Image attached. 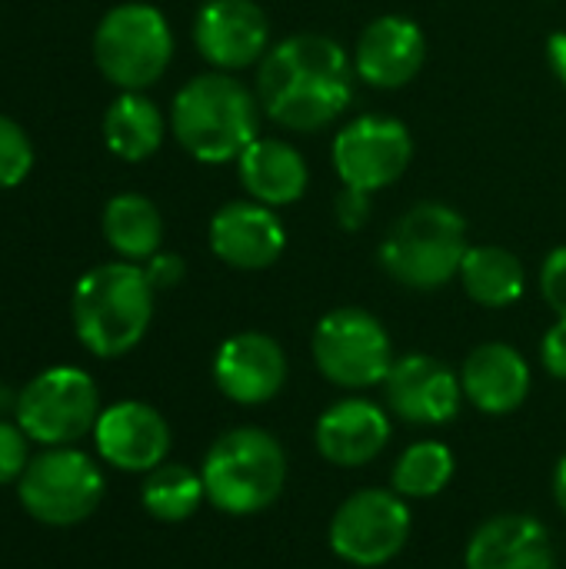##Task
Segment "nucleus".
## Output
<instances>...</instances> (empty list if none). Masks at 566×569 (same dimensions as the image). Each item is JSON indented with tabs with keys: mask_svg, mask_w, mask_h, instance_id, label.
Listing matches in <instances>:
<instances>
[{
	"mask_svg": "<svg viewBox=\"0 0 566 569\" xmlns=\"http://www.w3.org/2000/svg\"><path fill=\"white\" fill-rule=\"evenodd\" d=\"M460 283L467 297L480 307H510L524 297L527 273L510 250L484 243L467 250L460 263Z\"/></svg>",
	"mask_w": 566,
	"mask_h": 569,
	"instance_id": "obj_22",
	"label": "nucleus"
},
{
	"mask_svg": "<svg viewBox=\"0 0 566 569\" xmlns=\"http://www.w3.org/2000/svg\"><path fill=\"white\" fill-rule=\"evenodd\" d=\"M207 500L234 517L267 510L287 483V457L280 443L260 427H237L224 433L203 457Z\"/></svg>",
	"mask_w": 566,
	"mask_h": 569,
	"instance_id": "obj_4",
	"label": "nucleus"
},
{
	"mask_svg": "<svg viewBox=\"0 0 566 569\" xmlns=\"http://www.w3.org/2000/svg\"><path fill=\"white\" fill-rule=\"evenodd\" d=\"M103 140L120 160H147L163 140V117L157 103L140 90H123L103 117Z\"/></svg>",
	"mask_w": 566,
	"mask_h": 569,
	"instance_id": "obj_23",
	"label": "nucleus"
},
{
	"mask_svg": "<svg viewBox=\"0 0 566 569\" xmlns=\"http://www.w3.org/2000/svg\"><path fill=\"white\" fill-rule=\"evenodd\" d=\"M103 237L123 260H150L163 240V220L153 200L120 193L103 210Z\"/></svg>",
	"mask_w": 566,
	"mask_h": 569,
	"instance_id": "obj_24",
	"label": "nucleus"
},
{
	"mask_svg": "<svg viewBox=\"0 0 566 569\" xmlns=\"http://www.w3.org/2000/svg\"><path fill=\"white\" fill-rule=\"evenodd\" d=\"M317 450L334 467H364L377 460V453L390 440L387 413L370 400H344L334 403L317 420Z\"/></svg>",
	"mask_w": 566,
	"mask_h": 569,
	"instance_id": "obj_19",
	"label": "nucleus"
},
{
	"mask_svg": "<svg viewBox=\"0 0 566 569\" xmlns=\"http://www.w3.org/2000/svg\"><path fill=\"white\" fill-rule=\"evenodd\" d=\"M460 387L467 400L484 413H510L530 393V367L520 350L507 343H484L477 347L460 370Z\"/></svg>",
	"mask_w": 566,
	"mask_h": 569,
	"instance_id": "obj_20",
	"label": "nucleus"
},
{
	"mask_svg": "<svg viewBox=\"0 0 566 569\" xmlns=\"http://www.w3.org/2000/svg\"><path fill=\"white\" fill-rule=\"evenodd\" d=\"M467 223L444 203H417L380 243V267L410 290H437L460 273Z\"/></svg>",
	"mask_w": 566,
	"mask_h": 569,
	"instance_id": "obj_5",
	"label": "nucleus"
},
{
	"mask_svg": "<svg viewBox=\"0 0 566 569\" xmlns=\"http://www.w3.org/2000/svg\"><path fill=\"white\" fill-rule=\"evenodd\" d=\"M257 93L274 123L300 133L320 130L350 103L347 50L324 33L287 37L264 53Z\"/></svg>",
	"mask_w": 566,
	"mask_h": 569,
	"instance_id": "obj_1",
	"label": "nucleus"
},
{
	"mask_svg": "<svg viewBox=\"0 0 566 569\" xmlns=\"http://www.w3.org/2000/svg\"><path fill=\"white\" fill-rule=\"evenodd\" d=\"M267 40V13L254 0H207L193 23L197 50L220 70H240L264 60Z\"/></svg>",
	"mask_w": 566,
	"mask_h": 569,
	"instance_id": "obj_14",
	"label": "nucleus"
},
{
	"mask_svg": "<svg viewBox=\"0 0 566 569\" xmlns=\"http://www.w3.org/2000/svg\"><path fill=\"white\" fill-rule=\"evenodd\" d=\"M467 569H557V550L534 517H494L474 533Z\"/></svg>",
	"mask_w": 566,
	"mask_h": 569,
	"instance_id": "obj_18",
	"label": "nucleus"
},
{
	"mask_svg": "<svg viewBox=\"0 0 566 569\" xmlns=\"http://www.w3.org/2000/svg\"><path fill=\"white\" fill-rule=\"evenodd\" d=\"M33 167V143L23 127L0 113V187H17Z\"/></svg>",
	"mask_w": 566,
	"mask_h": 569,
	"instance_id": "obj_27",
	"label": "nucleus"
},
{
	"mask_svg": "<svg viewBox=\"0 0 566 569\" xmlns=\"http://www.w3.org/2000/svg\"><path fill=\"white\" fill-rule=\"evenodd\" d=\"M367 210H370V193L357 190V187H344L337 197V220L344 230H360L367 223Z\"/></svg>",
	"mask_w": 566,
	"mask_h": 569,
	"instance_id": "obj_30",
	"label": "nucleus"
},
{
	"mask_svg": "<svg viewBox=\"0 0 566 569\" xmlns=\"http://www.w3.org/2000/svg\"><path fill=\"white\" fill-rule=\"evenodd\" d=\"M153 283L130 260L87 270L70 300L73 330L93 357L130 353L153 320Z\"/></svg>",
	"mask_w": 566,
	"mask_h": 569,
	"instance_id": "obj_2",
	"label": "nucleus"
},
{
	"mask_svg": "<svg viewBox=\"0 0 566 569\" xmlns=\"http://www.w3.org/2000/svg\"><path fill=\"white\" fill-rule=\"evenodd\" d=\"M97 453L123 473H150L167 460L170 427L150 403L123 400L100 413L93 427Z\"/></svg>",
	"mask_w": 566,
	"mask_h": 569,
	"instance_id": "obj_13",
	"label": "nucleus"
},
{
	"mask_svg": "<svg viewBox=\"0 0 566 569\" xmlns=\"http://www.w3.org/2000/svg\"><path fill=\"white\" fill-rule=\"evenodd\" d=\"M170 123L190 157L227 163L257 140V100L230 73H203L180 87Z\"/></svg>",
	"mask_w": 566,
	"mask_h": 569,
	"instance_id": "obj_3",
	"label": "nucleus"
},
{
	"mask_svg": "<svg viewBox=\"0 0 566 569\" xmlns=\"http://www.w3.org/2000/svg\"><path fill=\"white\" fill-rule=\"evenodd\" d=\"M540 360H544V367H547L550 377L566 380V320H557L547 330V337L540 343Z\"/></svg>",
	"mask_w": 566,
	"mask_h": 569,
	"instance_id": "obj_31",
	"label": "nucleus"
},
{
	"mask_svg": "<svg viewBox=\"0 0 566 569\" xmlns=\"http://www.w3.org/2000/svg\"><path fill=\"white\" fill-rule=\"evenodd\" d=\"M17 500L43 527H77L100 507L103 473L83 450L47 447L17 480Z\"/></svg>",
	"mask_w": 566,
	"mask_h": 569,
	"instance_id": "obj_6",
	"label": "nucleus"
},
{
	"mask_svg": "<svg viewBox=\"0 0 566 569\" xmlns=\"http://www.w3.org/2000/svg\"><path fill=\"white\" fill-rule=\"evenodd\" d=\"M214 380L234 403L257 407L274 400L287 383V357L267 333L247 330L220 343L214 357Z\"/></svg>",
	"mask_w": 566,
	"mask_h": 569,
	"instance_id": "obj_15",
	"label": "nucleus"
},
{
	"mask_svg": "<svg viewBox=\"0 0 566 569\" xmlns=\"http://www.w3.org/2000/svg\"><path fill=\"white\" fill-rule=\"evenodd\" d=\"M27 443H30V437L20 430V423L0 420V487L17 483L23 477V470L30 463Z\"/></svg>",
	"mask_w": 566,
	"mask_h": 569,
	"instance_id": "obj_28",
	"label": "nucleus"
},
{
	"mask_svg": "<svg viewBox=\"0 0 566 569\" xmlns=\"http://www.w3.org/2000/svg\"><path fill=\"white\" fill-rule=\"evenodd\" d=\"M454 480V453L444 443L420 440L404 450L394 467V490L407 500H427L447 490Z\"/></svg>",
	"mask_w": 566,
	"mask_h": 569,
	"instance_id": "obj_26",
	"label": "nucleus"
},
{
	"mask_svg": "<svg viewBox=\"0 0 566 569\" xmlns=\"http://www.w3.org/2000/svg\"><path fill=\"white\" fill-rule=\"evenodd\" d=\"M414 143L400 120L390 117H357L334 140V167L344 187L377 193L404 177L410 167Z\"/></svg>",
	"mask_w": 566,
	"mask_h": 569,
	"instance_id": "obj_11",
	"label": "nucleus"
},
{
	"mask_svg": "<svg viewBox=\"0 0 566 569\" xmlns=\"http://www.w3.org/2000/svg\"><path fill=\"white\" fill-rule=\"evenodd\" d=\"M314 360L330 383L364 390L387 380L394 367V350L384 323L374 313L360 307H340L317 323Z\"/></svg>",
	"mask_w": 566,
	"mask_h": 569,
	"instance_id": "obj_9",
	"label": "nucleus"
},
{
	"mask_svg": "<svg viewBox=\"0 0 566 569\" xmlns=\"http://www.w3.org/2000/svg\"><path fill=\"white\" fill-rule=\"evenodd\" d=\"M20 430L47 447H73L93 433L100 420V390L90 373L77 367H50L37 373L13 403Z\"/></svg>",
	"mask_w": 566,
	"mask_h": 569,
	"instance_id": "obj_8",
	"label": "nucleus"
},
{
	"mask_svg": "<svg viewBox=\"0 0 566 569\" xmlns=\"http://www.w3.org/2000/svg\"><path fill=\"white\" fill-rule=\"evenodd\" d=\"M410 537V510L397 490H360L347 497L330 520V547L354 567L394 560Z\"/></svg>",
	"mask_w": 566,
	"mask_h": 569,
	"instance_id": "obj_10",
	"label": "nucleus"
},
{
	"mask_svg": "<svg viewBox=\"0 0 566 569\" xmlns=\"http://www.w3.org/2000/svg\"><path fill=\"white\" fill-rule=\"evenodd\" d=\"M540 290H544V300L550 303V310H554L560 320H566V247H557V250L544 260Z\"/></svg>",
	"mask_w": 566,
	"mask_h": 569,
	"instance_id": "obj_29",
	"label": "nucleus"
},
{
	"mask_svg": "<svg viewBox=\"0 0 566 569\" xmlns=\"http://www.w3.org/2000/svg\"><path fill=\"white\" fill-rule=\"evenodd\" d=\"M427 60V40L424 30L397 13L377 17L364 27L357 50H354V67L357 73L384 90L410 83Z\"/></svg>",
	"mask_w": 566,
	"mask_h": 569,
	"instance_id": "obj_17",
	"label": "nucleus"
},
{
	"mask_svg": "<svg viewBox=\"0 0 566 569\" xmlns=\"http://www.w3.org/2000/svg\"><path fill=\"white\" fill-rule=\"evenodd\" d=\"M173 33L167 17L150 3L113 7L93 33V60L120 90H143L167 70Z\"/></svg>",
	"mask_w": 566,
	"mask_h": 569,
	"instance_id": "obj_7",
	"label": "nucleus"
},
{
	"mask_svg": "<svg viewBox=\"0 0 566 569\" xmlns=\"http://www.w3.org/2000/svg\"><path fill=\"white\" fill-rule=\"evenodd\" d=\"M554 497H557L560 510L566 513V457L557 463V473H554Z\"/></svg>",
	"mask_w": 566,
	"mask_h": 569,
	"instance_id": "obj_34",
	"label": "nucleus"
},
{
	"mask_svg": "<svg viewBox=\"0 0 566 569\" xmlns=\"http://www.w3.org/2000/svg\"><path fill=\"white\" fill-rule=\"evenodd\" d=\"M287 230L267 203H227L210 220V250L237 270H264L280 260Z\"/></svg>",
	"mask_w": 566,
	"mask_h": 569,
	"instance_id": "obj_16",
	"label": "nucleus"
},
{
	"mask_svg": "<svg viewBox=\"0 0 566 569\" xmlns=\"http://www.w3.org/2000/svg\"><path fill=\"white\" fill-rule=\"evenodd\" d=\"M384 393L400 420L417 427H440L460 413L464 387L447 363L427 353H410L394 360L384 380Z\"/></svg>",
	"mask_w": 566,
	"mask_h": 569,
	"instance_id": "obj_12",
	"label": "nucleus"
},
{
	"mask_svg": "<svg viewBox=\"0 0 566 569\" xmlns=\"http://www.w3.org/2000/svg\"><path fill=\"white\" fill-rule=\"evenodd\" d=\"M143 270H147V280L153 283V290H170L183 280V260L177 253H153Z\"/></svg>",
	"mask_w": 566,
	"mask_h": 569,
	"instance_id": "obj_32",
	"label": "nucleus"
},
{
	"mask_svg": "<svg viewBox=\"0 0 566 569\" xmlns=\"http://www.w3.org/2000/svg\"><path fill=\"white\" fill-rule=\"evenodd\" d=\"M237 167L247 193L267 207H287L300 200L310 180L304 157L287 140H274V137H257L237 157Z\"/></svg>",
	"mask_w": 566,
	"mask_h": 569,
	"instance_id": "obj_21",
	"label": "nucleus"
},
{
	"mask_svg": "<svg viewBox=\"0 0 566 569\" xmlns=\"http://www.w3.org/2000/svg\"><path fill=\"white\" fill-rule=\"evenodd\" d=\"M547 53H550V67H554L557 80L566 87V33H554V37H550Z\"/></svg>",
	"mask_w": 566,
	"mask_h": 569,
	"instance_id": "obj_33",
	"label": "nucleus"
},
{
	"mask_svg": "<svg viewBox=\"0 0 566 569\" xmlns=\"http://www.w3.org/2000/svg\"><path fill=\"white\" fill-rule=\"evenodd\" d=\"M143 510L160 523H183L207 500L203 477L183 463H160L147 473L140 490Z\"/></svg>",
	"mask_w": 566,
	"mask_h": 569,
	"instance_id": "obj_25",
	"label": "nucleus"
}]
</instances>
